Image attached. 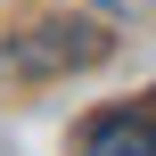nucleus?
<instances>
[{"instance_id": "7ed1b4c3", "label": "nucleus", "mask_w": 156, "mask_h": 156, "mask_svg": "<svg viewBox=\"0 0 156 156\" xmlns=\"http://www.w3.org/2000/svg\"><path fill=\"white\" fill-rule=\"evenodd\" d=\"M99 8H132V0H99Z\"/></svg>"}, {"instance_id": "f03ea898", "label": "nucleus", "mask_w": 156, "mask_h": 156, "mask_svg": "<svg viewBox=\"0 0 156 156\" xmlns=\"http://www.w3.org/2000/svg\"><path fill=\"white\" fill-rule=\"evenodd\" d=\"M82 156H156V107H107L82 123Z\"/></svg>"}, {"instance_id": "f257e3e1", "label": "nucleus", "mask_w": 156, "mask_h": 156, "mask_svg": "<svg viewBox=\"0 0 156 156\" xmlns=\"http://www.w3.org/2000/svg\"><path fill=\"white\" fill-rule=\"evenodd\" d=\"M8 74H25V82H49V74H74V66H99L107 58V33L99 25H66V16H49V25H33V33H16L8 49Z\"/></svg>"}]
</instances>
